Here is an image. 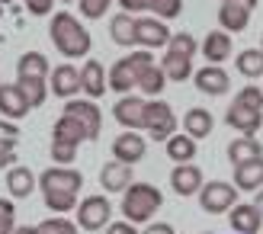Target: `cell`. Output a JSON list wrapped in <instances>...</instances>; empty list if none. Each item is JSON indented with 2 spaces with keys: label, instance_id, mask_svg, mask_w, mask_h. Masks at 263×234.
Masks as SVG:
<instances>
[{
  "label": "cell",
  "instance_id": "1",
  "mask_svg": "<svg viewBox=\"0 0 263 234\" xmlns=\"http://www.w3.org/2000/svg\"><path fill=\"white\" fill-rule=\"evenodd\" d=\"M84 186V177L71 170V167H48V170H42V177H39V189H42L45 196V205L55 215H64L77 209V192H81Z\"/></svg>",
  "mask_w": 263,
  "mask_h": 234
},
{
  "label": "cell",
  "instance_id": "2",
  "mask_svg": "<svg viewBox=\"0 0 263 234\" xmlns=\"http://www.w3.org/2000/svg\"><path fill=\"white\" fill-rule=\"evenodd\" d=\"M48 38H51V45H55L64 58H84L90 45H93V38H90V32L84 29V23L71 16V13H51L48 16Z\"/></svg>",
  "mask_w": 263,
  "mask_h": 234
},
{
  "label": "cell",
  "instance_id": "3",
  "mask_svg": "<svg viewBox=\"0 0 263 234\" xmlns=\"http://www.w3.org/2000/svg\"><path fill=\"white\" fill-rule=\"evenodd\" d=\"M225 122L238 135H257L263 128V87L247 84L244 90H238V96L225 112Z\"/></svg>",
  "mask_w": 263,
  "mask_h": 234
},
{
  "label": "cell",
  "instance_id": "4",
  "mask_svg": "<svg viewBox=\"0 0 263 234\" xmlns=\"http://www.w3.org/2000/svg\"><path fill=\"white\" fill-rule=\"evenodd\" d=\"M151 64H154V55L148 48H138V51H132V55L119 58L109 68V74H106L109 90H112V93H132V90L138 87L144 68H151Z\"/></svg>",
  "mask_w": 263,
  "mask_h": 234
},
{
  "label": "cell",
  "instance_id": "5",
  "mask_svg": "<svg viewBox=\"0 0 263 234\" xmlns=\"http://www.w3.org/2000/svg\"><path fill=\"white\" fill-rule=\"evenodd\" d=\"M164 205V196L154 183H132L122 196V215L125 222H151L157 209Z\"/></svg>",
  "mask_w": 263,
  "mask_h": 234
},
{
  "label": "cell",
  "instance_id": "6",
  "mask_svg": "<svg viewBox=\"0 0 263 234\" xmlns=\"http://www.w3.org/2000/svg\"><path fill=\"white\" fill-rule=\"evenodd\" d=\"M177 125L180 119L174 115V109H170V103H164L161 96H154L144 103V132H148L151 141H167L170 135H177Z\"/></svg>",
  "mask_w": 263,
  "mask_h": 234
},
{
  "label": "cell",
  "instance_id": "7",
  "mask_svg": "<svg viewBox=\"0 0 263 234\" xmlns=\"http://www.w3.org/2000/svg\"><path fill=\"white\" fill-rule=\"evenodd\" d=\"M199 205H202L205 215H228L234 205H238V186L225 183V180L202 183V189H199Z\"/></svg>",
  "mask_w": 263,
  "mask_h": 234
},
{
  "label": "cell",
  "instance_id": "8",
  "mask_svg": "<svg viewBox=\"0 0 263 234\" xmlns=\"http://www.w3.org/2000/svg\"><path fill=\"white\" fill-rule=\"evenodd\" d=\"M77 228L84 231H103L112 222V205L106 196H84V202H77Z\"/></svg>",
  "mask_w": 263,
  "mask_h": 234
},
{
  "label": "cell",
  "instance_id": "9",
  "mask_svg": "<svg viewBox=\"0 0 263 234\" xmlns=\"http://www.w3.org/2000/svg\"><path fill=\"white\" fill-rule=\"evenodd\" d=\"M257 4H260V0H225V4L218 7L221 29H225L228 35L231 32H244L247 26H251V13H254Z\"/></svg>",
  "mask_w": 263,
  "mask_h": 234
},
{
  "label": "cell",
  "instance_id": "10",
  "mask_svg": "<svg viewBox=\"0 0 263 234\" xmlns=\"http://www.w3.org/2000/svg\"><path fill=\"white\" fill-rule=\"evenodd\" d=\"M64 115H74L77 122H84L90 141H97L103 132V109L97 106V100H68L64 103Z\"/></svg>",
  "mask_w": 263,
  "mask_h": 234
},
{
  "label": "cell",
  "instance_id": "11",
  "mask_svg": "<svg viewBox=\"0 0 263 234\" xmlns=\"http://www.w3.org/2000/svg\"><path fill=\"white\" fill-rule=\"evenodd\" d=\"M170 32L167 29V23L164 20H154V16H141V20H135V45H141V48H167V42H170Z\"/></svg>",
  "mask_w": 263,
  "mask_h": 234
},
{
  "label": "cell",
  "instance_id": "12",
  "mask_svg": "<svg viewBox=\"0 0 263 234\" xmlns=\"http://www.w3.org/2000/svg\"><path fill=\"white\" fill-rule=\"evenodd\" d=\"M144 154H148V141H144L141 132H125L112 141V161H119V164H138Z\"/></svg>",
  "mask_w": 263,
  "mask_h": 234
},
{
  "label": "cell",
  "instance_id": "13",
  "mask_svg": "<svg viewBox=\"0 0 263 234\" xmlns=\"http://www.w3.org/2000/svg\"><path fill=\"white\" fill-rule=\"evenodd\" d=\"M48 90L61 100H74V93H81V68L74 64H58L48 74Z\"/></svg>",
  "mask_w": 263,
  "mask_h": 234
},
{
  "label": "cell",
  "instance_id": "14",
  "mask_svg": "<svg viewBox=\"0 0 263 234\" xmlns=\"http://www.w3.org/2000/svg\"><path fill=\"white\" fill-rule=\"evenodd\" d=\"M193 81H196V90L205 96H225L228 90H231V77L225 68H218V64H209V68H199L193 74Z\"/></svg>",
  "mask_w": 263,
  "mask_h": 234
},
{
  "label": "cell",
  "instance_id": "15",
  "mask_svg": "<svg viewBox=\"0 0 263 234\" xmlns=\"http://www.w3.org/2000/svg\"><path fill=\"white\" fill-rule=\"evenodd\" d=\"M144 96H122V100H116V106H112V119L119 122L122 128H128V132H141V125H144Z\"/></svg>",
  "mask_w": 263,
  "mask_h": 234
},
{
  "label": "cell",
  "instance_id": "16",
  "mask_svg": "<svg viewBox=\"0 0 263 234\" xmlns=\"http://www.w3.org/2000/svg\"><path fill=\"white\" fill-rule=\"evenodd\" d=\"M202 170L196 164H177L174 170H170V189L177 192V196H199V189H202Z\"/></svg>",
  "mask_w": 263,
  "mask_h": 234
},
{
  "label": "cell",
  "instance_id": "17",
  "mask_svg": "<svg viewBox=\"0 0 263 234\" xmlns=\"http://www.w3.org/2000/svg\"><path fill=\"white\" fill-rule=\"evenodd\" d=\"M122 13H154L161 20H174L183 13V0H119Z\"/></svg>",
  "mask_w": 263,
  "mask_h": 234
},
{
  "label": "cell",
  "instance_id": "18",
  "mask_svg": "<svg viewBox=\"0 0 263 234\" xmlns=\"http://www.w3.org/2000/svg\"><path fill=\"white\" fill-rule=\"evenodd\" d=\"M228 225L234 228V234H260L263 231V215L254 202H238L228 212Z\"/></svg>",
  "mask_w": 263,
  "mask_h": 234
},
{
  "label": "cell",
  "instance_id": "19",
  "mask_svg": "<svg viewBox=\"0 0 263 234\" xmlns=\"http://www.w3.org/2000/svg\"><path fill=\"white\" fill-rule=\"evenodd\" d=\"M81 90L87 93V100H100V96L109 90L103 61H97V58H87V61H84V68H81Z\"/></svg>",
  "mask_w": 263,
  "mask_h": 234
},
{
  "label": "cell",
  "instance_id": "20",
  "mask_svg": "<svg viewBox=\"0 0 263 234\" xmlns=\"http://www.w3.org/2000/svg\"><path fill=\"white\" fill-rule=\"evenodd\" d=\"M29 100H26V93L16 87V84H0V115L4 119H23L26 112H29Z\"/></svg>",
  "mask_w": 263,
  "mask_h": 234
},
{
  "label": "cell",
  "instance_id": "21",
  "mask_svg": "<svg viewBox=\"0 0 263 234\" xmlns=\"http://www.w3.org/2000/svg\"><path fill=\"white\" fill-rule=\"evenodd\" d=\"M199 51L205 55L209 64H225L231 58V51H234V42H231V35L225 29H218V32H209L202 42H199Z\"/></svg>",
  "mask_w": 263,
  "mask_h": 234
},
{
  "label": "cell",
  "instance_id": "22",
  "mask_svg": "<svg viewBox=\"0 0 263 234\" xmlns=\"http://www.w3.org/2000/svg\"><path fill=\"white\" fill-rule=\"evenodd\" d=\"M100 186L109 192V196H116V192H125L132 186V170H128V164H119V161H109V164H103V170H100Z\"/></svg>",
  "mask_w": 263,
  "mask_h": 234
},
{
  "label": "cell",
  "instance_id": "23",
  "mask_svg": "<svg viewBox=\"0 0 263 234\" xmlns=\"http://www.w3.org/2000/svg\"><path fill=\"white\" fill-rule=\"evenodd\" d=\"M51 141H58V145H84V141H90L84 122H77L74 115H61V119L55 122V128H51Z\"/></svg>",
  "mask_w": 263,
  "mask_h": 234
},
{
  "label": "cell",
  "instance_id": "24",
  "mask_svg": "<svg viewBox=\"0 0 263 234\" xmlns=\"http://www.w3.org/2000/svg\"><path fill=\"white\" fill-rule=\"evenodd\" d=\"M234 186H238L241 192H257V189H263V158L234 167Z\"/></svg>",
  "mask_w": 263,
  "mask_h": 234
},
{
  "label": "cell",
  "instance_id": "25",
  "mask_svg": "<svg viewBox=\"0 0 263 234\" xmlns=\"http://www.w3.org/2000/svg\"><path fill=\"white\" fill-rule=\"evenodd\" d=\"M257 158H263V145H260L254 135H238L228 145V161H231V167L247 164V161H257Z\"/></svg>",
  "mask_w": 263,
  "mask_h": 234
},
{
  "label": "cell",
  "instance_id": "26",
  "mask_svg": "<svg viewBox=\"0 0 263 234\" xmlns=\"http://www.w3.org/2000/svg\"><path fill=\"white\" fill-rule=\"evenodd\" d=\"M39 186V180L32 177L29 167H10L7 170V192L13 199H26V196H32V189Z\"/></svg>",
  "mask_w": 263,
  "mask_h": 234
},
{
  "label": "cell",
  "instance_id": "27",
  "mask_svg": "<svg viewBox=\"0 0 263 234\" xmlns=\"http://www.w3.org/2000/svg\"><path fill=\"white\" fill-rule=\"evenodd\" d=\"M212 128H215V119H212V112L202 109V106L186 109V115H183V132H186L190 138H196V141L212 135Z\"/></svg>",
  "mask_w": 263,
  "mask_h": 234
},
{
  "label": "cell",
  "instance_id": "28",
  "mask_svg": "<svg viewBox=\"0 0 263 234\" xmlns=\"http://www.w3.org/2000/svg\"><path fill=\"white\" fill-rule=\"evenodd\" d=\"M164 148H167V158L174 161V164H193L196 161V151H199L196 138H190L186 132H183V135H170L164 141Z\"/></svg>",
  "mask_w": 263,
  "mask_h": 234
},
{
  "label": "cell",
  "instance_id": "29",
  "mask_svg": "<svg viewBox=\"0 0 263 234\" xmlns=\"http://www.w3.org/2000/svg\"><path fill=\"white\" fill-rule=\"evenodd\" d=\"M16 87L26 93V100H29V106H32V109H39V106H42V103L48 100V93H51V90H48V77H29V74H20V77H16Z\"/></svg>",
  "mask_w": 263,
  "mask_h": 234
},
{
  "label": "cell",
  "instance_id": "30",
  "mask_svg": "<svg viewBox=\"0 0 263 234\" xmlns=\"http://www.w3.org/2000/svg\"><path fill=\"white\" fill-rule=\"evenodd\" d=\"M161 68H164V74H167V81H174V84H186L190 77H193V58L177 55V51H167L164 61H161Z\"/></svg>",
  "mask_w": 263,
  "mask_h": 234
},
{
  "label": "cell",
  "instance_id": "31",
  "mask_svg": "<svg viewBox=\"0 0 263 234\" xmlns=\"http://www.w3.org/2000/svg\"><path fill=\"white\" fill-rule=\"evenodd\" d=\"M164 84H167V74L161 64H151V68H144L141 81H138V93L144 100H154L157 93H164Z\"/></svg>",
  "mask_w": 263,
  "mask_h": 234
},
{
  "label": "cell",
  "instance_id": "32",
  "mask_svg": "<svg viewBox=\"0 0 263 234\" xmlns=\"http://www.w3.org/2000/svg\"><path fill=\"white\" fill-rule=\"evenodd\" d=\"M109 35L116 45H135V16L132 13H119L109 20Z\"/></svg>",
  "mask_w": 263,
  "mask_h": 234
},
{
  "label": "cell",
  "instance_id": "33",
  "mask_svg": "<svg viewBox=\"0 0 263 234\" xmlns=\"http://www.w3.org/2000/svg\"><path fill=\"white\" fill-rule=\"evenodd\" d=\"M238 71L247 81H260L263 77V48H244L238 55Z\"/></svg>",
  "mask_w": 263,
  "mask_h": 234
},
{
  "label": "cell",
  "instance_id": "34",
  "mask_svg": "<svg viewBox=\"0 0 263 234\" xmlns=\"http://www.w3.org/2000/svg\"><path fill=\"white\" fill-rule=\"evenodd\" d=\"M16 74H29V77H48L51 74V64L42 51H26L16 64Z\"/></svg>",
  "mask_w": 263,
  "mask_h": 234
},
{
  "label": "cell",
  "instance_id": "35",
  "mask_svg": "<svg viewBox=\"0 0 263 234\" xmlns=\"http://www.w3.org/2000/svg\"><path fill=\"white\" fill-rule=\"evenodd\" d=\"M35 234H77V225L68 222L64 215H51V218L35 225Z\"/></svg>",
  "mask_w": 263,
  "mask_h": 234
},
{
  "label": "cell",
  "instance_id": "36",
  "mask_svg": "<svg viewBox=\"0 0 263 234\" xmlns=\"http://www.w3.org/2000/svg\"><path fill=\"white\" fill-rule=\"evenodd\" d=\"M167 51H177V55L193 58L196 51H199V42H196L190 32H174V35H170V42H167Z\"/></svg>",
  "mask_w": 263,
  "mask_h": 234
},
{
  "label": "cell",
  "instance_id": "37",
  "mask_svg": "<svg viewBox=\"0 0 263 234\" xmlns=\"http://www.w3.org/2000/svg\"><path fill=\"white\" fill-rule=\"evenodd\" d=\"M77 4H81V16H87V20H103L109 13L112 0H77Z\"/></svg>",
  "mask_w": 263,
  "mask_h": 234
},
{
  "label": "cell",
  "instance_id": "38",
  "mask_svg": "<svg viewBox=\"0 0 263 234\" xmlns=\"http://www.w3.org/2000/svg\"><path fill=\"white\" fill-rule=\"evenodd\" d=\"M16 231V209L10 199H0V234H13Z\"/></svg>",
  "mask_w": 263,
  "mask_h": 234
},
{
  "label": "cell",
  "instance_id": "39",
  "mask_svg": "<svg viewBox=\"0 0 263 234\" xmlns=\"http://www.w3.org/2000/svg\"><path fill=\"white\" fill-rule=\"evenodd\" d=\"M77 158V148L74 145H58V141H51V161L58 167H71Z\"/></svg>",
  "mask_w": 263,
  "mask_h": 234
},
{
  "label": "cell",
  "instance_id": "40",
  "mask_svg": "<svg viewBox=\"0 0 263 234\" xmlns=\"http://www.w3.org/2000/svg\"><path fill=\"white\" fill-rule=\"evenodd\" d=\"M16 167V141H0V170Z\"/></svg>",
  "mask_w": 263,
  "mask_h": 234
},
{
  "label": "cell",
  "instance_id": "41",
  "mask_svg": "<svg viewBox=\"0 0 263 234\" xmlns=\"http://www.w3.org/2000/svg\"><path fill=\"white\" fill-rule=\"evenodd\" d=\"M26 10H29L32 16H51L55 0H26Z\"/></svg>",
  "mask_w": 263,
  "mask_h": 234
},
{
  "label": "cell",
  "instance_id": "42",
  "mask_svg": "<svg viewBox=\"0 0 263 234\" xmlns=\"http://www.w3.org/2000/svg\"><path fill=\"white\" fill-rule=\"evenodd\" d=\"M20 138V125L10 119H0V141H16Z\"/></svg>",
  "mask_w": 263,
  "mask_h": 234
},
{
  "label": "cell",
  "instance_id": "43",
  "mask_svg": "<svg viewBox=\"0 0 263 234\" xmlns=\"http://www.w3.org/2000/svg\"><path fill=\"white\" fill-rule=\"evenodd\" d=\"M106 234H138V228L132 222H112V225H106Z\"/></svg>",
  "mask_w": 263,
  "mask_h": 234
},
{
  "label": "cell",
  "instance_id": "44",
  "mask_svg": "<svg viewBox=\"0 0 263 234\" xmlns=\"http://www.w3.org/2000/svg\"><path fill=\"white\" fill-rule=\"evenodd\" d=\"M144 234H177V231H174V225H167V222H154V225L144 228Z\"/></svg>",
  "mask_w": 263,
  "mask_h": 234
},
{
  "label": "cell",
  "instance_id": "45",
  "mask_svg": "<svg viewBox=\"0 0 263 234\" xmlns=\"http://www.w3.org/2000/svg\"><path fill=\"white\" fill-rule=\"evenodd\" d=\"M254 205L260 209V215H263V189H257V199H254Z\"/></svg>",
  "mask_w": 263,
  "mask_h": 234
},
{
  "label": "cell",
  "instance_id": "46",
  "mask_svg": "<svg viewBox=\"0 0 263 234\" xmlns=\"http://www.w3.org/2000/svg\"><path fill=\"white\" fill-rule=\"evenodd\" d=\"M13 234H35V228H16Z\"/></svg>",
  "mask_w": 263,
  "mask_h": 234
},
{
  "label": "cell",
  "instance_id": "47",
  "mask_svg": "<svg viewBox=\"0 0 263 234\" xmlns=\"http://www.w3.org/2000/svg\"><path fill=\"white\" fill-rule=\"evenodd\" d=\"M0 4H16V0H0Z\"/></svg>",
  "mask_w": 263,
  "mask_h": 234
},
{
  "label": "cell",
  "instance_id": "48",
  "mask_svg": "<svg viewBox=\"0 0 263 234\" xmlns=\"http://www.w3.org/2000/svg\"><path fill=\"white\" fill-rule=\"evenodd\" d=\"M61 4H74V0H61Z\"/></svg>",
  "mask_w": 263,
  "mask_h": 234
},
{
  "label": "cell",
  "instance_id": "49",
  "mask_svg": "<svg viewBox=\"0 0 263 234\" xmlns=\"http://www.w3.org/2000/svg\"><path fill=\"white\" fill-rule=\"evenodd\" d=\"M0 16H4V4H0Z\"/></svg>",
  "mask_w": 263,
  "mask_h": 234
},
{
  "label": "cell",
  "instance_id": "50",
  "mask_svg": "<svg viewBox=\"0 0 263 234\" xmlns=\"http://www.w3.org/2000/svg\"><path fill=\"white\" fill-rule=\"evenodd\" d=\"M260 42H263V35H260ZM260 48H263V45H260Z\"/></svg>",
  "mask_w": 263,
  "mask_h": 234
},
{
  "label": "cell",
  "instance_id": "51",
  "mask_svg": "<svg viewBox=\"0 0 263 234\" xmlns=\"http://www.w3.org/2000/svg\"><path fill=\"white\" fill-rule=\"evenodd\" d=\"M221 4H225V0H221Z\"/></svg>",
  "mask_w": 263,
  "mask_h": 234
},
{
  "label": "cell",
  "instance_id": "52",
  "mask_svg": "<svg viewBox=\"0 0 263 234\" xmlns=\"http://www.w3.org/2000/svg\"><path fill=\"white\" fill-rule=\"evenodd\" d=\"M260 234H263V231H260Z\"/></svg>",
  "mask_w": 263,
  "mask_h": 234
}]
</instances>
